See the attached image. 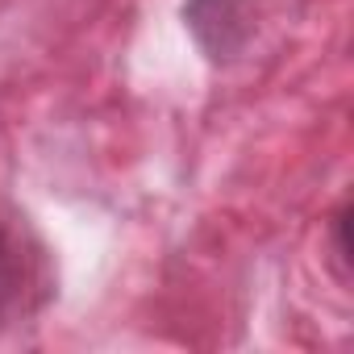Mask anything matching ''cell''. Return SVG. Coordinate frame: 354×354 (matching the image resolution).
Returning a JSON list of instances; mask_svg holds the SVG:
<instances>
[{
	"instance_id": "1",
	"label": "cell",
	"mask_w": 354,
	"mask_h": 354,
	"mask_svg": "<svg viewBox=\"0 0 354 354\" xmlns=\"http://www.w3.org/2000/svg\"><path fill=\"white\" fill-rule=\"evenodd\" d=\"M42 296H46L42 254L30 246L26 230L0 217V333L30 317L42 304Z\"/></svg>"
}]
</instances>
